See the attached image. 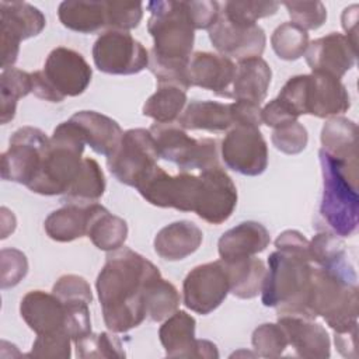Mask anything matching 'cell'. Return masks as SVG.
<instances>
[{"label":"cell","mask_w":359,"mask_h":359,"mask_svg":"<svg viewBox=\"0 0 359 359\" xmlns=\"http://www.w3.org/2000/svg\"><path fill=\"white\" fill-rule=\"evenodd\" d=\"M158 268L130 248L109 251L95 282L102 318L112 332H126L147 316L146 287Z\"/></svg>","instance_id":"cell-1"},{"label":"cell","mask_w":359,"mask_h":359,"mask_svg":"<svg viewBox=\"0 0 359 359\" xmlns=\"http://www.w3.org/2000/svg\"><path fill=\"white\" fill-rule=\"evenodd\" d=\"M358 276L348 258L328 266H313L306 300L310 318L323 317L334 332L358 327Z\"/></svg>","instance_id":"cell-2"},{"label":"cell","mask_w":359,"mask_h":359,"mask_svg":"<svg viewBox=\"0 0 359 359\" xmlns=\"http://www.w3.org/2000/svg\"><path fill=\"white\" fill-rule=\"evenodd\" d=\"M318 157L323 174L320 216L330 231L349 237L359 223L358 161L337 158L323 149Z\"/></svg>","instance_id":"cell-3"},{"label":"cell","mask_w":359,"mask_h":359,"mask_svg":"<svg viewBox=\"0 0 359 359\" xmlns=\"http://www.w3.org/2000/svg\"><path fill=\"white\" fill-rule=\"evenodd\" d=\"M268 265L269 269H266L261 289L262 304L275 307L278 316L290 314L310 318L306 309L313 271L310 254L276 248L269 254Z\"/></svg>","instance_id":"cell-4"},{"label":"cell","mask_w":359,"mask_h":359,"mask_svg":"<svg viewBox=\"0 0 359 359\" xmlns=\"http://www.w3.org/2000/svg\"><path fill=\"white\" fill-rule=\"evenodd\" d=\"M84 146L86 142L73 121L57 125L49 137L41 168L28 185L29 191L46 196L65 195L81 171Z\"/></svg>","instance_id":"cell-5"},{"label":"cell","mask_w":359,"mask_h":359,"mask_svg":"<svg viewBox=\"0 0 359 359\" xmlns=\"http://www.w3.org/2000/svg\"><path fill=\"white\" fill-rule=\"evenodd\" d=\"M146 7L150 11L147 31L154 46L150 53L172 62H189L192 55L195 28L185 1L154 0Z\"/></svg>","instance_id":"cell-6"},{"label":"cell","mask_w":359,"mask_h":359,"mask_svg":"<svg viewBox=\"0 0 359 359\" xmlns=\"http://www.w3.org/2000/svg\"><path fill=\"white\" fill-rule=\"evenodd\" d=\"M32 93L49 102H62L66 97L83 94L93 76V70L81 53L59 46L46 57L43 69L31 73Z\"/></svg>","instance_id":"cell-7"},{"label":"cell","mask_w":359,"mask_h":359,"mask_svg":"<svg viewBox=\"0 0 359 359\" xmlns=\"http://www.w3.org/2000/svg\"><path fill=\"white\" fill-rule=\"evenodd\" d=\"M157 144L158 156L174 163L181 171H206L219 167V140L195 139L178 123H153L149 129Z\"/></svg>","instance_id":"cell-8"},{"label":"cell","mask_w":359,"mask_h":359,"mask_svg":"<svg viewBox=\"0 0 359 359\" xmlns=\"http://www.w3.org/2000/svg\"><path fill=\"white\" fill-rule=\"evenodd\" d=\"M158 158L157 144L151 132L136 128L123 132L118 147L107 157V165L121 184L135 188L157 165Z\"/></svg>","instance_id":"cell-9"},{"label":"cell","mask_w":359,"mask_h":359,"mask_svg":"<svg viewBox=\"0 0 359 359\" xmlns=\"http://www.w3.org/2000/svg\"><path fill=\"white\" fill-rule=\"evenodd\" d=\"M49 137L38 128L22 126L11 137L8 149L1 154V178L28 187L38 174Z\"/></svg>","instance_id":"cell-10"},{"label":"cell","mask_w":359,"mask_h":359,"mask_svg":"<svg viewBox=\"0 0 359 359\" xmlns=\"http://www.w3.org/2000/svg\"><path fill=\"white\" fill-rule=\"evenodd\" d=\"M93 60L107 74H136L149 66V52L128 31L108 29L94 42Z\"/></svg>","instance_id":"cell-11"},{"label":"cell","mask_w":359,"mask_h":359,"mask_svg":"<svg viewBox=\"0 0 359 359\" xmlns=\"http://www.w3.org/2000/svg\"><path fill=\"white\" fill-rule=\"evenodd\" d=\"M135 188L154 206L194 212L199 189V175L187 171L170 175L161 167L156 165Z\"/></svg>","instance_id":"cell-12"},{"label":"cell","mask_w":359,"mask_h":359,"mask_svg":"<svg viewBox=\"0 0 359 359\" xmlns=\"http://www.w3.org/2000/svg\"><path fill=\"white\" fill-rule=\"evenodd\" d=\"M46 25L39 8L25 1H0V56L1 69H10L17 60L20 43L36 36Z\"/></svg>","instance_id":"cell-13"},{"label":"cell","mask_w":359,"mask_h":359,"mask_svg":"<svg viewBox=\"0 0 359 359\" xmlns=\"http://www.w3.org/2000/svg\"><path fill=\"white\" fill-rule=\"evenodd\" d=\"M220 154L227 168L243 175L255 177L268 167L266 142L257 126H231L222 140Z\"/></svg>","instance_id":"cell-14"},{"label":"cell","mask_w":359,"mask_h":359,"mask_svg":"<svg viewBox=\"0 0 359 359\" xmlns=\"http://www.w3.org/2000/svg\"><path fill=\"white\" fill-rule=\"evenodd\" d=\"M184 304L187 309L206 316L216 310L230 293V280L224 261L195 266L184 279Z\"/></svg>","instance_id":"cell-15"},{"label":"cell","mask_w":359,"mask_h":359,"mask_svg":"<svg viewBox=\"0 0 359 359\" xmlns=\"http://www.w3.org/2000/svg\"><path fill=\"white\" fill-rule=\"evenodd\" d=\"M208 32L212 45L220 55L229 59L236 57L238 62L261 57L266 43L265 31L258 24L231 20L222 11Z\"/></svg>","instance_id":"cell-16"},{"label":"cell","mask_w":359,"mask_h":359,"mask_svg":"<svg viewBox=\"0 0 359 359\" xmlns=\"http://www.w3.org/2000/svg\"><path fill=\"white\" fill-rule=\"evenodd\" d=\"M237 205V188L222 165L201 171L194 212L210 224L224 223Z\"/></svg>","instance_id":"cell-17"},{"label":"cell","mask_w":359,"mask_h":359,"mask_svg":"<svg viewBox=\"0 0 359 359\" xmlns=\"http://www.w3.org/2000/svg\"><path fill=\"white\" fill-rule=\"evenodd\" d=\"M195 318L184 310H177L164 320L158 338L168 358H219L213 342L195 338Z\"/></svg>","instance_id":"cell-18"},{"label":"cell","mask_w":359,"mask_h":359,"mask_svg":"<svg viewBox=\"0 0 359 359\" xmlns=\"http://www.w3.org/2000/svg\"><path fill=\"white\" fill-rule=\"evenodd\" d=\"M311 72L341 79L356 62V45L346 35L331 32L309 43L304 53Z\"/></svg>","instance_id":"cell-19"},{"label":"cell","mask_w":359,"mask_h":359,"mask_svg":"<svg viewBox=\"0 0 359 359\" xmlns=\"http://www.w3.org/2000/svg\"><path fill=\"white\" fill-rule=\"evenodd\" d=\"M236 74V65L231 59L212 53L195 52L188 62V80L191 86L209 90L222 97H231L230 86Z\"/></svg>","instance_id":"cell-20"},{"label":"cell","mask_w":359,"mask_h":359,"mask_svg":"<svg viewBox=\"0 0 359 359\" xmlns=\"http://www.w3.org/2000/svg\"><path fill=\"white\" fill-rule=\"evenodd\" d=\"M349 107V93L339 79L316 72L307 74L306 115L330 118L346 112Z\"/></svg>","instance_id":"cell-21"},{"label":"cell","mask_w":359,"mask_h":359,"mask_svg":"<svg viewBox=\"0 0 359 359\" xmlns=\"http://www.w3.org/2000/svg\"><path fill=\"white\" fill-rule=\"evenodd\" d=\"M20 313L36 335L66 332L65 303L53 293H45L42 290L28 292L21 299Z\"/></svg>","instance_id":"cell-22"},{"label":"cell","mask_w":359,"mask_h":359,"mask_svg":"<svg viewBox=\"0 0 359 359\" xmlns=\"http://www.w3.org/2000/svg\"><path fill=\"white\" fill-rule=\"evenodd\" d=\"M278 323L283 327L289 345L296 351L300 358L325 359L330 356V337L325 328L314 320L282 314L278 316Z\"/></svg>","instance_id":"cell-23"},{"label":"cell","mask_w":359,"mask_h":359,"mask_svg":"<svg viewBox=\"0 0 359 359\" xmlns=\"http://www.w3.org/2000/svg\"><path fill=\"white\" fill-rule=\"evenodd\" d=\"M102 205L91 203H66L63 208L53 210L43 223L46 234L59 243H69L84 237L88 233L91 220Z\"/></svg>","instance_id":"cell-24"},{"label":"cell","mask_w":359,"mask_h":359,"mask_svg":"<svg viewBox=\"0 0 359 359\" xmlns=\"http://www.w3.org/2000/svg\"><path fill=\"white\" fill-rule=\"evenodd\" d=\"M271 243L266 227L258 222H243L222 234L217 243L220 259L236 261L262 252Z\"/></svg>","instance_id":"cell-25"},{"label":"cell","mask_w":359,"mask_h":359,"mask_svg":"<svg viewBox=\"0 0 359 359\" xmlns=\"http://www.w3.org/2000/svg\"><path fill=\"white\" fill-rule=\"evenodd\" d=\"M202 230L189 220L164 226L154 237V251L165 261H180L194 254L202 244Z\"/></svg>","instance_id":"cell-26"},{"label":"cell","mask_w":359,"mask_h":359,"mask_svg":"<svg viewBox=\"0 0 359 359\" xmlns=\"http://www.w3.org/2000/svg\"><path fill=\"white\" fill-rule=\"evenodd\" d=\"M70 121L79 128L86 144L105 157L114 153L123 136L116 121L95 111H79Z\"/></svg>","instance_id":"cell-27"},{"label":"cell","mask_w":359,"mask_h":359,"mask_svg":"<svg viewBox=\"0 0 359 359\" xmlns=\"http://www.w3.org/2000/svg\"><path fill=\"white\" fill-rule=\"evenodd\" d=\"M272 70L262 57L240 60L231 84V97L241 101L261 104L268 93Z\"/></svg>","instance_id":"cell-28"},{"label":"cell","mask_w":359,"mask_h":359,"mask_svg":"<svg viewBox=\"0 0 359 359\" xmlns=\"http://www.w3.org/2000/svg\"><path fill=\"white\" fill-rule=\"evenodd\" d=\"M177 123L185 130H208L224 132L233 126L230 104L217 101H191Z\"/></svg>","instance_id":"cell-29"},{"label":"cell","mask_w":359,"mask_h":359,"mask_svg":"<svg viewBox=\"0 0 359 359\" xmlns=\"http://www.w3.org/2000/svg\"><path fill=\"white\" fill-rule=\"evenodd\" d=\"M323 150L346 161H358V126L344 116L328 119L321 129Z\"/></svg>","instance_id":"cell-30"},{"label":"cell","mask_w":359,"mask_h":359,"mask_svg":"<svg viewBox=\"0 0 359 359\" xmlns=\"http://www.w3.org/2000/svg\"><path fill=\"white\" fill-rule=\"evenodd\" d=\"M57 17L60 22L72 31L93 34L107 25L105 1H62L57 8Z\"/></svg>","instance_id":"cell-31"},{"label":"cell","mask_w":359,"mask_h":359,"mask_svg":"<svg viewBox=\"0 0 359 359\" xmlns=\"http://www.w3.org/2000/svg\"><path fill=\"white\" fill-rule=\"evenodd\" d=\"M224 264L230 280V293L233 296L238 299H252L261 293L266 275L262 259L248 257L236 261H224Z\"/></svg>","instance_id":"cell-32"},{"label":"cell","mask_w":359,"mask_h":359,"mask_svg":"<svg viewBox=\"0 0 359 359\" xmlns=\"http://www.w3.org/2000/svg\"><path fill=\"white\" fill-rule=\"evenodd\" d=\"M185 104L187 91L177 86L163 84L157 86L156 93L146 100L142 114L154 119L157 123H171L180 118Z\"/></svg>","instance_id":"cell-33"},{"label":"cell","mask_w":359,"mask_h":359,"mask_svg":"<svg viewBox=\"0 0 359 359\" xmlns=\"http://www.w3.org/2000/svg\"><path fill=\"white\" fill-rule=\"evenodd\" d=\"M87 237L98 250L115 251L126 241L128 224L122 217L109 213L102 206L91 220Z\"/></svg>","instance_id":"cell-34"},{"label":"cell","mask_w":359,"mask_h":359,"mask_svg":"<svg viewBox=\"0 0 359 359\" xmlns=\"http://www.w3.org/2000/svg\"><path fill=\"white\" fill-rule=\"evenodd\" d=\"M105 191V177L100 164L91 158L84 157L79 177L63 195L65 203H91L98 201Z\"/></svg>","instance_id":"cell-35"},{"label":"cell","mask_w":359,"mask_h":359,"mask_svg":"<svg viewBox=\"0 0 359 359\" xmlns=\"http://www.w3.org/2000/svg\"><path fill=\"white\" fill-rule=\"evenodd\" d=\"M32 93V76L24 70L10 67L0 76V121L10 122L17 109V102Z\"/></svg>","instance_id":"cell-36"},{"label":"cell","mask_w":359,"mask_h":359,"mask_svg":"<svg viewBox=\"0 0 359 359\" xmlns=\"http://www.w3.org/2000/svg\"><path fill=\"white\" fill-rule=\"evenodd\" d=\"M180 300L181 297L177 287L163 279L161 275L156 276L146 287L147 317L156 323L164 321L178 310Z\"/></svg>","instance_id":"cell-37"},{"label":"cell","mask_w":359,"mask_h":359,"mask_svg":"<svg viewBox=\"0 0 359 359\" xmlns=\"http://www.w3.org/2000/svg\"><path fill=\"white\" fill-rule=\"evenodd\" d=\"M273 52L283 60H296L304 56L309 48V34L293 22H283L271 36Z\"/></svg>","instance_id":"cell-38"},{"label":"cell","mask_w":359,"mask_h":359,"mask_svg":"<svg viewBox=\"0 0 359 359\" xmlns=\"http://www.w3.org/2000/svg\"><path fill=\"white\" fill-rule=\"evenodd\" d=\"M74 345L77 358H125L121 339L109 332H90Z\"/></svg>","instance_id":"cell-39"},{"label":"cell","mask_w":359,"mask_h":359,"mask_svg":"<svg viewBox=\"0 0 359 359\" xmlns=\"http://www.w3.org/2000/svg\"><path fill=\"white\" fill-rule=\"evenodd\" d=\"M345 243L332 231H320L309 241L310 261L318 266H328L346 258Z\"/></svg>","instance_id":"cell-40"},{"label":"cell","mask_w":359,"mask_h":359,"mask_svg":"<svg viewBox=\"0 0 359 359\" xmlns=\"http://www.w3.org/2000/svg\"><path fill=\"white\" fill-rule=\"evenodd\" d=\"M251 342L257 353L264 358H278L289 345L287 335L279 323H265L257 327Z\"/></svg>","instance_id":"cell-41"},{"label":"cell","mask_w":359,"mask_h":359,"mask_svg":"<svg viewBox=\"0 0 359 359\" xmlns=\"http://www.w3.org/2000/svg\"><path fill=\"white\" fill-rule=\"evenodd\" d=\"M143 17L140 1H105V22L109 29L129 31L136 28Z\"/></svg>","instance_id":"cell-42"},{"label":"cell","mask_w":359,"mask_h":359,"mask_svg":"<svg viewBox=\"0 0 359 359\" xmlns=\"http://www.w3.org/2000/svg\"><path fill=\"white\" fill-rule=\"evenodd\" d=\"M279 8L276 1H226L222 13L236 21L257 24V20L273 15Z\"/></svg>","instance_id":"cell-43"},{"label":"cell","mask_w":359,"mask_h":359,"mask_svg":"<svg viewBox=\"0 0 359 359\" xmlns=\"http://www.w3.org/2000/svg\"><path fill=\"white\" fill-rule=\"evenodd\" d=\"M290 22L303 29H317L327 20V8L321 1H285Z\"/></svg>","instance_id":"cell-44"},{"label":"cell","mask_w":359,"mask_h":359,"mask_svg":"<svg viewBox=\"0 0 359 359\" xmlns=\"http://www.w3.org/2000/svg\"><path fill=\"white\" fill-rule=\"evenodd\" d=\"M271 140L276 150L285 154H297L306 149L309 135L307 129L299 121H296L276 128L272 132Z\"/></svg>","instance_id":"cell-45"},{"label":"cell","mask_w":359,"mask_h":359,"mask_svg":"<svg viewBox=\"0 0 359 359\" xmlns=\"http://www.w3.org/2000/svg\"><path fill=\"white\" fill-rule=\"evenodd\" d=\"M66 309L65 331L73 342L87 337L91 332V318L88 302L84 300H62Z\"/></svg>","instance_id":"cell-46"},{"label":"cell","mask_w":359,"mask_h":359,"mask_svg":"<svg viewBox=\"0 0 359 359\" xmlns=\"http://www.w3.org/2000/svg\"><path fill=\"white\" fill-rule=\"evenodd\" d=\"M70 344L72 338L66 332L38 335L32 344L31 352H28L25 356L67 359L72 355Z\"/></svg>","instance_id":"cell-47"},{"label":"cell","mask_w":359,"mask_h":359,"mask_svg":"<svg viewBox=\"0 0 359 359\" xmlns=\"http://www.w3.org/2000/svg\"><path fill=\"white\" fill-rule=\"evenodd\" d=\"M28 272V261L24 252L15 248L1 250V289L20 283Z\"/></svg>","instance_id":"cell-48"},{"label":"cell","mask_w":359,"mask_h":359,"mask_svg":"<svg viewBox=\"0 0 359 359\" xmlns=\"http://www.w3.org/2000/svg\"><path fill=\"white\" fill-rule=\"evenodd\" d=\"M52 293L60 300H84L91 303L93 293L88 282L79 275H63L52 287Z\"/></svg>","instance_id":"cell-49"},{"label":"cell","mask_w":359,"mask_h":359,"mask_svg":"<svg viewBox=\"0 0 359 359\" xmlns=\"http://www.w3.org/2000/svg\"><path fill=\"white\" fill-rule=\"evenodd\" d=\"M189 18L195 29H209L220 14V4L210 0L185 1Z\"/></svg>","instance_id":"cell-50"},{"label":"cell","mask_w":359,"mask_h":359,"mask_svg":"<svg viewBox=\"0 0 359 359\" xmlns=\"http://www.w3.org/2000/svg\"><path fill=\"white\" fill-rule=\"evenodd\" d=\"M297 115L278 97L272 101H269L262 109H261V121L266 126H271L273 129L287 125L290 122L297 121Z\"/></svg>","instance_id":"cell-51"},{"label":"cell","mask_w":359,"mask_h":359,"mask_svg":"<svg viewBox=\"0 0 359 359\" xmlns=\"http://www.w3.org/2000/svg\"><path fill=\"white\" fill-rule=\"evenodd\" d=\"M231 116H233V126L234 125H250L257 126L262 123L261 121V108L258 104L250 101L236 100L230 104Z\"/></svg>","instance_id":"cell-52"},{"label":"cell","mask_w":359,"mask_h":359,"mask_svg":"<svg viewBox=\"0 0 359 359\" xmlns=\"http://www.w3.org/2000/svg\"><path fill=\"white\" fill-rule=\"evenodd\" d=\"M356 335L358 327L345 332H334L335 346L345 358H356Z\"/></svg>","instance_id":"cell-53"},{"label":"cell","mask_w":359,"mask_h":359,"mask_svg":"<svg viewBox=\"0 0 359 359\" xmlns=\"http://www.w3.org/2000/svg\"><path fill=\"white\" fill-rule=\"evenodd\" d=\"M358 4H352L346 7L341 15V22L342 28L346 32V38L356 45V28H358Z\"/></svg>","instance_id":"cell-54"}]
</instances>
